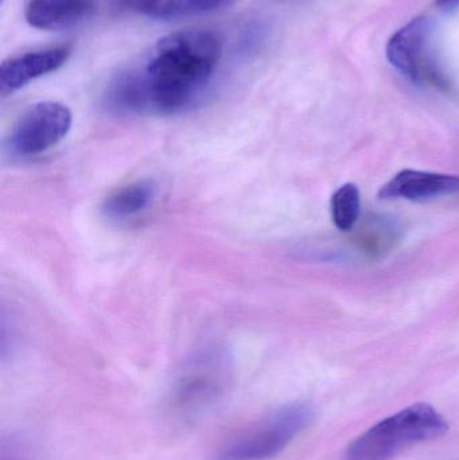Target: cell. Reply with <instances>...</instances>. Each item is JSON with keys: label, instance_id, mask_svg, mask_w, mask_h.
<instances>
[{"label": "cell", "instance_id": "cell-1", "mask_svg": "<svg viewBox=\"0 0 459 460\" xmlns=\"http://www.w3.org/2000/svg\"><path fill=\"white\" fill-rule=\"evenodd\" d=\"M223 57V40L209 30H185L162 38L145 65L116 75L107 102L119 112H181L209 85Z\"/></svg>", "mask_w": 459, "mask_h": 460}, {"label": "cell", "instance_id": "cell-2", "mask_svg": "<svg viewBox=\"0 0 459 460\" xmlns=\"http://www.w3.org/2000/svg\"><path fill=\"white\" fill-rule=\"evenodd\" d=\"M449 431V423L433 405H410L353 440L345 460H393L407 448L439 439Z\"/></svg>", "mask_w": 459, "mask_h": 460}, {"label": "cell", "instance_id": "cell-3", "mask_svg": "<svg viewBox=\"0 0 459 460\" xmlns=\"http://www.w3.org/2000/svg\"><path fill=\"white\" fill-rule=\"evenodd\" d=\"M231 383V364L225 354L217 350L199 354L172 384L166 405L169 418L183 426L201 420L225 399Z\"/></svg>", "mask_w": 459, "mask_h": 460}, {"label": "cell", "instance_id": "cell-4", "mask_svg": "<svg viewBox=\"0 0 459 460\" xmlns=\"http://www.w3.org/2000/svg\"><path fill=\"white\" fill-rule=\"evenodd\" d=\"M314 420L307 402H288L221 447L210 460H269L282 454Z\"/></svg>", "mask_w": 459, "mask_h": 460}, {"label": "cell", "instance_id": "cell-5", "mask_svg": "<svg viewBox=\"0 0 459 460\" xmlns=\"http://www.w3.org/2000/svg\"><path fill=\"white\" fill-rule=\"evenodd\" d=\"M434 24L426 16L412 19L388 40L387 58L404 77L419 85L449 91V77L434 49Z\"/></svg>", "mask_w": 459, "mask_h": 460}, {"label": "cell", "instance_id": "cell-6", "mask_svg": "<svg viewBox=\"0 0 459 460\" xmlns=\"http://www.w3.org/2000/svg\"><path fill=\"white\" fill-rule=\"evenodd\" d=\"M66 105L42 102L22 113L8 137V147L18 156H34L58 145L72 127Z\"/></svg>", "mask_w": 459, "mask_h": 460}, {"label": "cell", "instance_id": "cell-7", "mask_svg": "<svg viewBox=\"0 0 459 460\" xmlns=\"http://www.w3.org/2000/svg\"><path fill=\"white\" fill-rule=\"evenodd\" d=\"M70 54L72 48L61 45L29 51L5 59L0 67V94L3 97L8 96L31 81L56 72L66 64Z\"/></svg>", "mask_w": 459, "mask_h": 460}, {"label": "cell", "instance_id": "cell-8", "mask_svg": "<svg viewBox=\"0 0 459 460\" xmlns=\"http://www.w3.org/2000/svg\"><path fill=\"white\" fill-rule=\"evenodd\" d=\"M459 177L407 169L380 189V199L426 201L458 193Z\"/></svg>", "mask_w": 459, "mask_h": 460}, {"label": "cell", "instance_id": "cell-9", "mask_svg": "<svg viewBox=\"0 0 459 460\" xmlns=\"http://www.w3.org/2000/svg\"><path fill=\"white\" fill-rule=\"evenodd\" d=\"M96 10V0H29L24 18L34 29L61 31L78 26Z\"/></svg>", "mask_w": 459, "mask_h": 460}, {"label": "cell", "instance_id": "cell-10", "mask_svg": "<svg viewBox=\"0 0 459 460\" xmlns=\"http://www.w3.org/2000/svg\"><path fill=\"white\" fill-rule=\"evenodd\" d=\"M236 0H116L120 7L159 21L207 15L228 8Z\"/></svg>", "mask_w": 459, "mask_h": 460}, {"label": "cell", "instance_id": "cell-11", "mask_svg": "<svg viewBox=\"0 0 459 460\" xmlns=\"http://www.w3.org/2000/svg\"><path fill=\"white\" fill-rule=\"evenodd\" d=\"M156 196V186L151 181H139L119 189L102 205L105 215L113 220H128L147 210Z\"/></svg>", "mask_w": 459, "mask_h": 460}, {"label": "cell", "instance_id": "cell-12", "mask_svg": "<svg viewBox=\"0 0 459 460\" xmlns=\"http://www.w3.org/2000/svg\"><path fill=\"white\" fill-rule=\"evenodd\" d=\"M360 190L355 183H345L331 196V220L337 229L349 232L355 228L360 217Z\"/></svg>", "mask_w": 459, "mask_h": 460}, {"label": "cell", "instance_id": "cell-13", "mask_svg": "<svg viewBox=\"0 0 459 460\" xmlns=\"http://www.w3.org/2000/svg\"><path fill=\"white\" fill-rule=\"evenodd\" d=\"M437 5L445 10H452V8L459 7V0H437Z\"/></svg>", "mask_w": 459, "mask_h": 460}, {"label": "cell", "instance_id": "cell-14", "mask_svg": "<svg viewBox=\"0 0 459 460\" xmlns=\"http://www.w3.org/2000/svg\"><path fill=\"white\" fill-rule=\"evenodd\" d=\"M2 2H4V0H2Z\"/></svg>", "mask_w": 459, "mask_h": 460}]
</instances>
